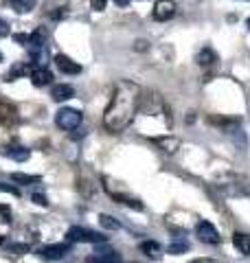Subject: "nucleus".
<instances>
[{
	"mask_svg": "<svg viewBox=\"0 0 250 263\" xmlns=\"http://www.w3.org/2000/svg\"><path fill=\"white\" fill-rule=\"evenodd\" d=\"M140 101H143V88L134 81L123 79L116 84L112 99L103 114V125L110 132H123L134 123Z\"/></svg>",
	"mask_w": 250,
	"mask_h": 263,
	"instance_id": "nucleus-1",
	"label": "nucleus"
},
{
	"mask_svg": "<svg viewBox=\"0 0 250 263\" xmlns=\"http://www.w3.org/2000/svg\"><path fill=\"white\" fill-rule=\"evenodd\" d=\"M136 127L143 136L149 138H160L167 136L171 132L173 119H171V110L169 105L165 103V99L158 92H143V101H140V108L136 114Z\"/></svg>",
	"mask_w": 250,
	"mask_h": 263,
	"instance_id": "nucleus-2",
	"label": "nucleus"
},
{
	"mask_svg": "<svg viewBox=\"0 0 250 263\" xmlns=\"http://www.w3.org/2000/svg\"><path fill=\"white\" fill-rule=\"evenodd\" d=\"M215 189L226 197H246L250 195V180L239 174H224L215 180Z\"/></svg>",
	"mask_w": 250,
	"mask_h": 263,
	"instance_id": "nucleus-3",
	"label": "nucleus"
},
{
	"mask_svg": "<svg viewBox=\"0 0 250 263\" xmlns=\"http://www.w3.org/2000/svg\"><path fill=\"white\" fill-rule=\"evenodd\" d=\"M66 237H68L70 243H105V235L93 233V230L81 228V226H70Z\"/></svg>",
	"mask_w": 250,
	"mask_h": 263,
	"instance_id": "nucleus-4",
	"label": "nucleus"
},
{
	"mask_svg": "<svg viewBox=\"0 0 250 263\" xmlns=\"http://www.w3.org/2000/svg\"><path fill=\"white\" fill-rule=\"evenodd\" d=\"M81 112L75 110V108H62L60 112L55 114V123L57 127L64 129V132H75L81 125Z\"/></svg>",
	"mask_w": 250,
	"mask_h": 263,
	"instance_id": "nucleus-5",
	"label": "nucleus"
},
{
	"mask_svg": "<svg viewBox=\"0 0 250 263\" xmlns=\"http://www.w3.org/2000/svg\"><path fill=\"white\" fill-rule=\"evenodd\" d=\"M70 252V243H48L38 250V257L44 261H60Z\"/></svg>",
	"mask_w": 250,
	"mask_h": 263,
	"instance_id": "nucleus-6",
	"label": "nucleus"
},
{
	"mask_svg": "<svg viewBox=\"0 0 250 263\" xmlns=\"http://www.w3.org/2000/svg\"><path fill=\"white\" fill-rule=\"evenodd\" d=\"M195 235H198V239L200 241H204V243H213V246H218L222 241V237L218 233V228H215L211 221H200V224L195 226Z\"/></svg>",
	"mask_w": 250,
	"mask_h": 263,
	"instance_id": "nucleus-7",
	"label": "nucleus"
},
{
	"mask_svg": "<svg viewBox=\"0 0 250 263\" xmlns=\"http://www.w3.org/2000/svg\"><path fill=\"white\" fill-rule=\"evenodd\" d=\"M152 13H154V20H158V22L171 20L173 15H176V3H173V0H156Z\"/></svg>",
	"mask_w": 250,
	"mask_h": 263,
	"instance_id": "nucleus-8",
	"label": "nucleus"
},
{
	"mask_svg": "<svg viewBox=\"0 0 250 263\" xmlns=\"http://www.w3.org/2000/svg\"><path fill=\"white\" fill-rule=\"evenodd\" d=\"M29 77H31V81H33V86L42 88V86H48V84H51V81H53V72L48 70L46 66L38 64V66H33V68H31Z\"/></svg>",
	"mask_w": 250,
	"mask_h": 263,
	"instance_id": "nucleus-9",
	"label": "nucleus"
},
{
	"mask_svg": "<svg viewBox=\"0 0 250 263\" xmlns=\"http://www.w3.org/2000/svg\"><path fill=\"white\" fill-rule=\"evenodd\" d=\"M0 154L7 156V158H11L15 162H24V160H29V156L31 152L27 149V147H22V145H5L3 149H0Z\"/></svg>",
	"mask_w": 250,
	"mask_h": 263,
	"instance_id": "nucleus-10",
	"label": "nucleus"
},
{
	"mask_svg": "<svg viewBox=\"0 0 250 263\" xmlns=\"http://www.w3.org/2000/svg\"><path fill=\"white\" fill-rule=\"evenodd\" d=\"M55 66L64 72V75H79L81 72V66L77 62H73L70 57H66V55H55Z\"/></svg>",
	"mask_w": 250,
	"mask_h": 263,
	"instance_id": "nucleus-11",
	"label": "nucleus"
},
{
	"mask_svg": "<svg viewBox=\"0 0 250 263\" xmlns=\"http://www.w3.org/2000/svg\"><path fill=\"white\" fill-rule=\"evenodd\" d=\"M93 263H121V257L119 252H114L110 248H99L93 257H90Z\"/></svg>",
	"mask_w": 250,
	"mask_h": 263,
	"instance_id": "nucleus-12",
	"label": "nucleus"
},
{
	"mask_svg": "<svg viewBox=\"0 0 250 263\" xmlns=\"http://www.w3.org/2000/svg\"><path fill=\"white\" fill-rule=\"evenodd\" d=\"M51 97H53V101H57V103L68 101V99L75 97V88L68 86V84H57V86H53V90H51Z\"/></svg>",
	"mask_w": 250,
	"mask_h": 263,
	"instance_id": "nucleus-13",
	"label": "nucleus"
},
{
	"mask_svg": "<svg viewBox=\"0 0 250 263\" xmlns=\"http://www.w3.org/2000/svg\"><path fill=\"white\" fill-rule=\"evenodd\" d=\"M233 246L239 250V254L244 257H250V235L246 233H235L233 235Z\"/></svg>",
	"mask_w": 250,
	"mask_h": 263,
	"instance_id": "nucleus-14",
	"label": "nucleus"
},
{
	"mask_svg": "<svg viewBox=\"0 0 250 263\" xmlns=\"http://www.w3.org/2000/svg\"><path fill=\"white\" fill-rule=\"evenodd\" d=\"M7 3L11 5V9L15 13H29V11L35 9L38 0H7Z\"/></svg>",
	"mask_w": 250,
	"mask_h": 263,
	"instance_id": "nucleus-15",
	"label": "nucleus"
},
{
	"mask_svg": "<svg viewBox=\"0 0 250 263\" xmlns=\"http://www.w3.org/2000/svg\"><path fill=\"white\" fill-rule=\"evenodd\" d=\"M195 62L200 64V66H213L215 62H218V55H215V51L213 48H208V46H204L202 51L198 53V57H195Z\"/></svg>",
	"mask_w": 250,
	"mask_h": 263,
	"instance_id": "nucleus-16",
	"label": "nucleus"
},
{
	"mask_svg": "<svg viewBox=\"0 0 250 263\" xmlns=\"http://www.w3.org/2000/svg\"><path fill=\"white\" fill-rule=\"evenodd\" d=\"M156 143L160 145V147H163V152H167V154H173V152L178 149V145H180L178 138H173V136H169V134H167V136H160V138H156Z\"/></svg>",
	"mask_w": 250,
	"mask_h": 263,
	"instance_id": "nucleus-17",
	"label": "nucleus"
},
{
	"mask_svg": "<svg viewBox=\"0 0 250 263\" xmlns=\"http://www.w3.org/2000/svg\"><path fill=\"white\" fill-rule=\"evenodd\" d=\"M140 252H145L147 257H152V259H160V243L158 241H143L140 243Z\"/></svg>",
	"mask_w": 250,
	"mask_h": 263,
	"instance_id": "nucleus-18",
	"label": "nucleus"
},
{
	"mask_svg": "<svg viewBox=\"0 0 250 263\" xmlns=\"http://www.w3.org/2000/svg\"><path fill=\"white\" fill-rule=\"evenodd\" d=\"M13 119H15V110L11 108L9 103L0 101V125H9Z\"/></svg>",
	"mask_w": 250,
	"mask_h": 263,
	"instance_id": "nucleus-19",
	"label": "nucleus"
},
{
	"mask_svg": "<svg viewBox=\"0 0 250 263\" xmlns=\"http://www.w3.org/2000/svg\"><path fill=\"white\" fill-rule=\"evenodd\" d=\"M31 68H33L31 64H18L13 70H9V72L5 75V81H13V79H18V77H22V75H29Z\"/></svg>",
	"mask_w": 250,
	"mask_h": 263,
	"instance_id": "nucleus-20",
	"label": "nucleus"
},
{
	"mask_svg": "<svg viewBox=\"0 0 250 263\" xmlns=\"http://www.w3.org/2000/svg\"><path fill=\"white\" fill-rule=\"evenodd\" d=\"M11 180L13 182H18V184H35L40 182V176H31V174H11Z\"/></svg>",
	"mask_w": 250,
	"mask_h": 263,
	"instance_id": "nucleus-21",
	"label": "nucleus"
},
{
	"mask_svg": "<svg viewBox=\"0 0 250 263\" xmlns=\"http://www.w3.org/2000/svg\"><path fill=\"white\" fill-rule=\"evenodd\" d=\"M99 224H101L103 228H108V230H116V228H119V221H116L112 215H105V213H103V215H99Z\"/></svg>",
	"mask_w": 250,
	"mask_h": 263,
	"instance_id": "nucleus-22",
	"label": "nucleus"
},
{
	"mask_svg": "<svg viewBox=\"0 0 250 263\" xmlns=\"http://www.w3.org/2000/svg\"><path fill=\"white\" fill-rule=\"evenodd\" d=\"M167 250H169V254H182V252L189 250V243L187 241H178V243H171Z\"/></svg>",
	"mask_w": 250,
	"mask_h": 263,
	"instance_id": "nucleus-23",
	"label": "nucleus"
},
{
	"mask_svg": "<svg viewBox=\"0 0 250 263\" xmlns=\"http://www.w3.org/2000/svg\"><path fill=\"white\" fill-rule=\"evenodd\" d=\"M11 221V206L0 204V224H9Z\"/></svg>",
	"mask_w": 250,
	"mask_h": 263,
	"instance_id": "nucleus-24",
	"label": "nucleus"
},
{
	"mask_svg": "<svg viewBox=\"0 0 250 263\" xmlns=\"http://www.w3.org/2000/svg\"><path fill=\"white\" fill-rule=\"evenodd\" d=\"M29 243H11L9 246V252H13V254H29Z\"/></svg>",
	"mask_w": 250,
	"mask_h": 263,
	"instance_id": "nucleus-25",
	"label": "nucleus"
},
{
	"mask_svg": "<svg viewBox=\"0 0 250 263\" xmlns=\"http://www.w3.org/2000/svg\"><path fill=\"white\" fill-rule=\"evenodd\" d=\"M0 193H11V195H15V197L20 195V191H18L15 186H11V184H3V182H0Z\"/></svg>",
	"mask_w": 250,
	"mask_h": 263,
	"instance_id": "nucleus-26",
	"label": "nucleus"
},
{
	"mask_svg": "<svg viewBox=\"0 0 250 263\" xmlns=\"http://www.w3.org/2000/svg\"><path fill=\"white\" fill-rule=\"evenodd\" d=\"M108 5V0H90V7H93L95 11H103Z\"/></svg>",
	"mask_w": 250,
	"mask_h": 263,
	"instance_id": "nucleus-27",
	"label": "nucleus"
},
{
	"mask_svg": "<svg viewBox=\"0 0 250 263\" xmlns=\"http://www.w3.org/2000/svg\"><path fill=\"white\" fill-rule=\"evenodd\" d=\"M33 202H35L38 206H48V200L42 193H33Z\"/></svg>",
	"mask_w": 250,
	"mask_h": 263,
	"instance_id": "nucleus-28",
	"label": "nucleus"
},
{
	"mask_svg": "<svg viewBox=\"0 0 250 263\" xmlns=\"http://www.w3.org/2000/svg\"><path fill=\"white\" fill-rule=\"evenodd\" d=\"M11 33V29H9V24H7L3 18H0V37H7Z\"/></svg>",
	"mask_w": 250,
	"mask_h": 263,
	"instance_id": "nucleus-29",
	"label": "nucleus"
},
{
	"mask_svg": "<svg viewBox=\"0 0 250 263\" xmlns=\"http://www.w3.org/2000/svg\"><path fill=\"white\" fill-rule=\"evenodd\" d=\"M55 20H62V18H66V7H57V9L51 13Z\"/></svg>",
	"mask_w": 250,
	"mask_h": 263,
	"instance_id": "nucleus-30",
	"label": "nucleus"
},
{
	"mask_svg": "<svg viewBox=\"0 0 250 263\" xmlns=\"http://www.w3.org/2000/svg\"><path fill=\"white\" fill-rule=\"evenodd\" d=\"M15 37V42H20V44H29V40L31 35H27V33H18V35H13Z\"/></svg>",
	"mask_w": 250,
	"mask_h": 263,
	"instance_id": "nucleus-31",
	"label": "nucleus"
},
{
	"mask_svg": "<svg viewBox=\"0 0 250 263\" xmlns=\"http://www.w3.org/2000/svg\"><path fill=\"white\" fill-rule=\"evenodd\" d=\"M145 48H147V42H143V40L136 42V51H145Z\"/></svg>",
	"mask_w": 250,
	"mask_h": 263,
	"instance_id": "nucleus-32",
	"label": "nucleus"
},
{
	"mask_svg": "<svg viewBox=\"0 0 250 263\" xmlns=\"http://www.w3.org/2000/svg\"><path fill=\"white\" fill-rule=\"evenodd\" d=\"M114 5H116V7H128L130 0H114Z\"/></svg>",
	"mask_w": 250,
	"mask_h": 263,
	"instance_id": "nucleus-33",
	"label": "nucleus"
},
{
	"mask_svg": "<svg viewBox=\"0 0 250 263\" xmlns=\"http://www.w3.org/2000/svg\"><path fill=\"white\" fill-rule=\"evenodd\" d=\"M191 263H218V261H213V259H195V261H191Z\"/></svg>",
	"mask_w": 250,
	"mask_h": 263,
	"instance_id": "nucleus-34",
	"label": "nucleus"
},
{
	"mask_svg": "<svg viewBox=\"0 0 250 263\" xmlns=\"http://www.w3.org/2000/svg\"><path fill=\"white\" fill-rule=\"evenodd\" d=\"M3 241H5V237H3V235H0V246H3Z\"/></svg>",
	"mask_w": 250,
	"mask_h": 263,
	"instance_id": "nucleus-35",
	"label": "nucleus"
},
{
	"mask_svg": "<svg viewBox=\"0 0 250 263\" xmlns=\"http://www.w3.org/2000/svg\"><path fill=\"white\" fill-rule=\"evenodd\" d=\"M0 62H3V53H0Z\"/></svg>",
	"mask_w": 250,
	"mask_h": 263,
	"instance_id": "nucleus-36",
	"label": "nucleus"
},
{
	"mask_svg": "<svg viewBox=\"0 0 250 263\" xmlns=\"http://www.w3.org/2000/svg\"><path fill=\"white\" fill-rule=\"evenodd\" d=\"M248 29H250V18H248Z\"/></svg>",
	"mask_w": 250,
	"mask_h": 263,
	"instance_id": "nucleus-37",
	"label": "nucleus"
}]
</instances>
